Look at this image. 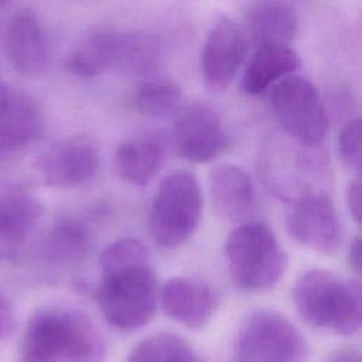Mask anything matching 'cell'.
Wrapping results in <instances>:
<instances>
[{"mask_svg": "<svg viewBox=\"0 0 362 362\" xmlns=\"http://www.w3.org/2000/svg\"><path fill=\"white\" fill-rule=\"evenodd\" d=\"M103 338L82 311L47 307L27 321L20 362H103Z\"/></svg>", "mask_w": 362, "mask_h": 362, "instance_id": "cell-1", "label": "cell"}, {"mask_svg": "<svg viewBox=\"0 0 362 362\" xmlns=\"http://www.w3.org/2000/svg\"><path fill=\"white\" fill-rule=\"evenodd\" d=\"M293 301L300 317L315 328L345 337L361 329L362 291L358 280L313 269L296 281Z\"/></svg>", "mask_w": 362, "mask_h": 362, "instance_id": "cell-2", "label": "cell"}, {"mask_svg": "<svg viewBox=\"0 0 362 362\" xmlns=\"http://www.w3.org/2000/svg\"><path fill=\"white\" fill-rule=\"evenodd\" d=\"M95 300L105 320L117 329L147 325L158 305V284L148 257L100 269Z\"/></svg>", "mask_w": 362, "mask_h": 362, "instance_id": "cell-3", "label": "cell"}, {"mask_svg": "<svg viewBox=\"0 0 362 362\" xmlns=\"http://www.w3.org/2000/svg\"><path fill=\"white\" fill-rule=\"evenodd\" d=\"M225 257L233 283L246 291L273 288L288 267V257L273 230L256 221L242 222L225 242Z\"/></svg>", "mask_w": 362, "mask_h": 362, "instance_id": "cell-4", "label": "cell"}, {"mask_svg": "<svg viewBox=\"0 0 362 362\" xmlns=\"http://www.w3.org/2000/svg\"><path fill=\"white\" fill-rule=\"evenodd\" d=\"M201 212L202 191L197 177L188 170H174L161 180L153 197L150 235L164 247H178L195 232Z\"/></svg>", "mask_w": 362, "mask_h": 362, "instance_id": "cell-5", "label": "cell"}, {"mask_svg": "<svg viewBox=\"0 0 362 362\" xmlns=\"http://www.w3.org/2000/svg\"><path fill=\"white\" fill-rule=\"evenodd\" d=\"M236 354L239 362H305L310 346L301 331L286 315L259 310L242 324Z\"/></svg>", "mask_w": 362, "mask_h": 362, "instance_id": "cell-6", "label": "cell"}, {"mask_svg": "<svg viewBox=\"0 0 362 362\" xmlns=\"http://www.w3.org/2000/svg\"><path fill=\"white\" fill-rule=\"evenodd\" d=\"M270 105L281 127L298 143L313 147L325 137L328 117L308 79L293 74L284 76L272 86Z\"/></svg>", "mask_w": 362, "mask_h": 362, "instance_id": "cell-7", "label": "cell"}, {"mask_svg": "<svg viewBox=\"0 0 362 362\" xmlns=\"http://www.w3.org/2000/svg\"><path fill=\"white\" fill-rule=\"evenodd\" d=\"M287 229L300 245L331 255L342 240V230L335 205L325 191L304 194L291 201Z\"/></svg>", "mask_w": 362, "mask_h": 362, "instance_id": "cell-8", "label": "cell"}, {"mask_svg": "<svg viewBox=\"0 0 362 362\" xmlns=\"http://www.w3.org/2000/svg\"><path fill=\"white\" fill-rule=\"evenodd\" d=\"M99 148L88 137L62 140L38 158L37 168L42 182L52 188H75L90 181L99 170Z\"/></svg>", "mask_w": 362, "mask_h": 362, "instance_id": "cell-9", "label": "cell"}, {"mask_svg": "<svg viewBox=\"0 0 362 362\" xmlns=\"http://www.w3.org/2000/svg\"><path fill=\"white\" fill-rule=\"evenodd\" d=\"M249 48L247 31L229 18L218 21L201 51V74L212 89L226 88L236 76Z\"/></svg>", "mask_w": 362, "mask_h": 362, "instance_id": "cell-10", "label": "cell"}, {"mask_svg": "<svg viewBox=\"0 0 362 362\" xmlns=\"http://www.w3.org/2000/svg\"><path fill=\"white\" fill-rule=\"evenodd\" d=\"M173 137L178 154L192 163L212 161L226 146L218 115L202 105L188 106L178 115Z\"/></svg>", "mask_w": 362, "mask_h": 362, "instance_id": "cell-11", "label": "cell"}, {"mask_svg": "<svg viewBox=\"0 0 362 362\" xmlns=\"http://www.w3.org/2000/svg\"><path fill=\"white\" fill-rule=\"evenodd\" d=\"M158 303L164 314L175 322L197 329L214 315L218 304L214 288L194 277H173L158 290Z\"/></svg>", "mask_w": 362, "mask_h": 362, "instance_id": "cell-12", "label": "cell"}, {"mask_svg": "<svg viewBox=\"0 0 362 362\" xmlns=\"http://www.w3.org/2000/svg\"><path fill=\"white\" fill-rule=\"evenodd\" d=\"M209 192L216 214L232 222H246L257 209L255 185L239 165L219 164L209 171Z\"/></svg>", "mask_w": 362, "mask_h": 362, "instance_id": "cell-13", "label": "cell"}, {"mask_svg": "<svg viewBox=\"0 0 362 362\" xmlns=\"http://www.w3.org/2000/svg\"><path fill=\"white\" fill-rule=\"evenodd\" d=\"M4 48L11 65L24 75H38L48 65L45 33L35 14L28 10L16 14L8 23Z\"/></svg>", "mask_w": 362, "mask_h": 362, "instance_id": "cell-14", "label": "cell"}, {"mask_svg": "<svg viewBox=\"0 0 362 362\" xmlns=\"http://www.w3.org/2000/svg\"><path fill=\"white\" fill-rule=\"evenodd\" d=\"M42 215L38 198L25 189L0 194V250L7 256L33 232Z\"/></svg>", "mask_w": 362, "mask_h": 362, "instance_id": "cell-15", "label": "cell"}, {"mask_svg": "<svg viewBox=\"0 0 362 362\" xmlns=\"http://www.w3.org/2000/svg\"><path fill=\"white\" fill-rule=\"evenodd\" d=\"M165 150L154 136H136L116 150L115 164L122 180L133 185L148 184L163 168Z\"/></svg>", "mask_w": 362, "mask_h": 362, "instance_id": "cell-16", "label": "cell"}, {"mask_svg": "<svg viewBox=\"0 0 362 362\" xmlns=\"http://www.w3.org/2000/svg\"><path fill=\"white\" fill-rule=\"evenodd\" d=\"M300 65L298 54L288 45H260L245 68L242 88L249 95H259Z\"/></svg>", "mask_w": 362, "mask_h": 362, "instance_id": "cell-17", "label": "cell"}, {"mask_svg": "<svg viewBox=\"0 0 362 362\" xmlns=\"http://www.w3.org/2000/svg\"><path fill=\"white\" fill-rule=\"evenodd\" d=\"M92 250L88 228L78 219L55 221L41 243L42 257L54 266H75L85 260Z\"/></svg>", "mask_w": 362, "mask_h": 362, "instance_id": "cell-18", "label": "cell"}, {"mask_svg": "<svg viewBox=\"0 0 362 362\" xmlns=\"http://www.w3.org/2000/svg\"><path fill=\"white\" fill-rule=\"evenodd\" d=\"M40 127L37 103L24 93H10L7 106L0 113V158L27 146Z\"/></svg>", "mask_w": 362, "mask_h": 362, "instance_id": "cell-19", "label": "cell"}, {"mask_svg": "<svg viewBox=\"0 0 362 362\" xmlns=\"http://www.w3.org/2000/svg\"><path fill=\"white\" fill-rule=\"evenodd\" d=\"M116 34L103 27L90 30L68 55L66 69L79 78H93L113 66Z\"/></svg>", "mask_w": 362, "mask_h": 362, "instance_id": "cell-20", "label": "cell"}, {"mask_svg": "<svg viewBox=\"0 0 362 362\" xmlns=\"http://www.w3.org/2000/svg\"><path fill=\"white\" fill-rule=\"evenodd\" d=\"M249 35L260 45H288L297 33V18L291 8L279 1L256 6L247 18Z\"/></svg>", "mask_w": 362, "mask_h": 362, "instance_id": "cell-21", "label": "cell"}, {"mask_svg": "<svg viewBox=\"0 0 362 362\" xmlns=\"http://www.w3.org/2000/svg\"><path fill=\"white\" fill-rule=\"evenodd\" d=\"M161 62V48L156 38L144 33L116 34L113 66L127 74L147 76L154 74Z\"/></svg>", "mask_w": 362, "mask_h": 362, "instance_id": "cell-22", "label": "cell"}, {"mask_svg": "<svg viewBox=\"0 0 362 362\" xmlns=\"http://www.w3.org/2000/svg\"><path fill=\"white\" fill-rule=\"evenodd\" d=\"M127 362H199L188 342L173 334L160 332L140 341Z\"/></svg>", "mask_w": 362, "mask_h": 362, "instance_id": "cell-23", "label": "cell"}, {"mask_svg": "<svg viewBox=\"0 0 362 362\" xmlns=\"http://www.w3.org/2000/svg\"><path fill=\"white\" fill-rule=\"evenodd\" d=\"M181 100V89L168 79L144 82L134 95L136 109L150 117H163L173 113Z\"/></svg>", "mask_w": 362, "mask_h": 362, "instance_id": "cell-24", "label": "cell"}, {"mask_svg": "<svg viewBox=\"0 0 362 362\" xmlns=\"http://www.w3.org/2000/svg\"><path fill=\"white\" fill-rule=\"evenodd\" d=\"M338 148L342 161L352 170L359 171L362 161L361 147V120L349 119L338 134Z\"/></svg>", "mask_w": 362, "mask_h": 362, "instance_id": "cell-25", "label": "cell"}, {"mask_svg": "<svg viewBox=\"0 0 362 362\" xmlns=\"http://www.w3.org/2000/svg\"><path fill=\"white\" fill-rule=\"evenodd\" d=\"M361 198H362V189H361V181L359 178L352 180L348 184L346 188V194H345V201H346V206L348 211L352 216V219L359 223L361 222Z\"/></svg>", "mask_w": 362, "mask_h": 362, "instance_id": "cell-26", "label": "cell"}, {"mask_svg": "<svg viewBox=\"0 0 362 362\" xmlns=\"http://www.w3.org/2000/svg\"><path fill=\"white\" fill-rule=\"evenodd\" d=\"M16 325V315L11 301L0 293V339L8 337Z\"/></svg>", "mask_w": 362, "mask_h": 362, "instance_id": "cell-27", "label": "cell"}, {"mask_svg": "<svg viewBox=\"0 0 362 362\" xmlns=\"http://www.w3.org/2000/svg\"><path fill=\"white\" fill-rule=\"evenodd\" d=\"M348 264L352 270L359 274L361 273V238L355 236L348 247Z\"/></svg>", "mask_w": 362, "mask_h": 362, "instance_id": "cell-28", "label": "cell"}, {"mask_svg": "<svg viewBox=\"0 0 362 362\" xmlns=\"http://www.w3.org/2000/svg\"><path fill=\"white\" fill-rule=\"evenodd\" d=\"M327 362H361V355L355 349H341L334 352Z\"/></svg>", "mask_w": 362, "mask_h": 362, "instance_id": "cell-29", "label": "cell"}, {"mask_svg": "<svg viewBox=\"0 0 362 362\" xmlns=\"http://www.w3.org/2000/svg\"><path fill=\"white\" fill-rule=\"evenodd\" d=\"M10 98V92L3 86V83L0 82V113L4 110V107L7 106Z\"/></svg>", "mask_w": 362, "mask_h": 362, "instance_id": "cell-30", "label": "cell"}, {"mask_svg": "<svg viewBox=\"0 0 362 362\" xmlns=\"http://www.w3.org/2000/svg\"><path fill=\"white\" fill-rule=\"evenodd\" d=\"M1 257H4V253L0 250V259H1Z\"/></svg>", "mask_w": 362, "mask_h": 362, "instance_id": "cell-31", "label": "cell"}]
</instances>
